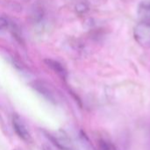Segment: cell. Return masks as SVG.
<instances>
[{"mask_svg":"<svg viewBox=\"0 0 150 150\" xmlns=\"http://www.w3.org/2000/svg\"><path fill=\"white\" fill-rule=\"evenodd\" d=\"M135 41L143 48H150V22L140 21L134 29Z\"/></svg>","mask_w":150,"mask_h":150,"instance_id":"6da1fadb","label":"cell"},{"mask_svg":"<svg viewBox=\"0 0 150 150\" xmlns=\"http://www.w3.org/2000/svg\"><path fill=\"white\" fill-rule=\"evenodd\" d=\"M31 86L35 91H37L43 97H45L47 101L54 103H55V95L53 90L45 82L41 80H35L31 84Z\"/></svg>","mask_w":150,"mask_h":150,"instance_id":"7a4b0ae2","label":"cell"},{"mask_svg":"<svg viewBox=\"0 0 150 150\" xmlns=\"http://www.w3.org/2000/svg\"><path fill=\"white\" fill-rule=\"evenodd\" d=\"M12 126L13 128L18 134V136L22 139L25 141H29L31 140V135L30 133L25 126V124L23 122V120L20 118L19 116L15 115L12 119Z\"/></svg>","mask_w":150,"mask_h":150,"instance_id":"3957f363","label":"cell"},{"mask_svg":"<svg viewBox=\"0 0 150 150\" xmlns=\"http://www.w3.org/2000/svg\"><path fill=\"white\" fill-rule=\"evenodd\" d=\"M45 63H46V65L51 70H53L59 76H61L63 79L66 78V76H67V71H66V69L64 68V66L60 62H58L56 60H54V59H51V58H47V59H45Z\"/></svg>","mask_w":150,"mask_h":150,"instance_id":"277c9868","label":"cell"},{"mask_svg":"<svg viewBox=\"0 0 150 150\" xmlns=\"http://www.w3.org/2000/svg\"><path fill=\"white\" fill-rule=\"evenodd\" d=\"M137 15L141 21L150 22V3L142 2L139 4L137 9Z\"/></svg>","mask_w":150,"mask_h":150,"instance_id":"5b68a950","label":"cell"},{"mask_svg":"<svg viewBox=\"0 0 150 150\" xmlns=\"http://www.w3.org/2000/svg\"><path fill=\"white\" fill-rule=\"evenodd\" d=\"M75 10L79 14L86 13L89 11V4L86 2H84V1H81V2H79V3H77L76 4Z\"/></svg>","mask_w":150,"mask_h":150,"instance_id":"8992f818","label":"cell"},{"mask_svg":"<svg viewBox=\"0 0 150 150\" xmlns=\"http://www.w3.org/2000/svg\"><path fill=\"white\" fill-rule=\"evenodd\" d=\"M8 26H9L8 20H7L4 17L0 16V30H3V29L7 28Z\"/></svg>","mask_w":150,"mask_h":150,"instance_id":"52a82bcc","label":"cell"}]
</instances>
